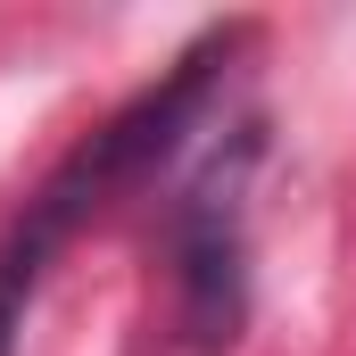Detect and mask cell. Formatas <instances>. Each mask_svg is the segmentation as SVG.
Here are the masks:
<instances>
[{
    "mask_svg": "<svg viewBox=\"0 0 356 356\" xmlns=\"http://www.w3.org/2000/svg\"><path fill=\"white\" fill-rule=\"evenodd\" d=\"M249 158H257V141L232 166H216L175 216V332L191 356H224L249 323V232L232 207Z\"/></svg>",
    "mask_w": 356,
    "mask_h": 356,
    "instance_id": "obj_1",
    "label": "cell"
}]
</instances>
